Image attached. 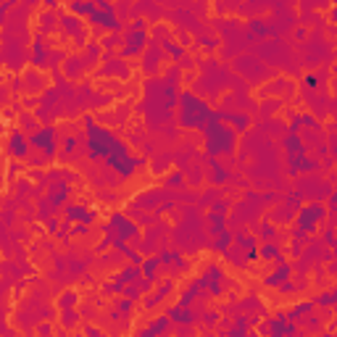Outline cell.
<instances>
[{
    "mask_svg": "<svg viewBox=\"0 0 337 337\" xmlns=\"http://www.w3.org/2000/svg\"><path fill=\"white\" fill-rule=\"evenodd\" d=\"M100 45H103V50H113L116 45H119V34L116 32H111V34H106V37L100 40Z\"/></svg>",
    "mask_w": 337,
    "mask_h": 337,
    "instance_id": "44dd1931",
    "label": "cell"
},
{
    "mask_svg": "<svg viewBox=\"0 0 337 337\" xmlns=\"http://www.w3.org/2000/svg\"><path fill=\"white\" fill-rule=\"evenodd\" d=\"M211 116H214V111L208 108L200 98H195L192 92L184 90L179 95V119H182V126H203Z\"/></svg>",
    "mask_w": 337,
    "mask_h": 337,
    "instance_id": "7a4b0ae2",
    "label": "cell"
},
{
    "mask_svg": "<svg viewBox=\"0 0 337 337\" xmlns=\"http://www.w3.org/2000/svg\"><path fill=\"white\" fill-rule=\"evenodd\" d=\"M77 150V137H66L63 140V153H74Z\"/></svg>",
    "mask_w": 337,
    "mask_h": 337,
    "instance_id": "cb8c5ba5",
    "label": "cell"
},
{
    "mask_svg": "<svg viewBox=\"0 0 337 337\" xmlns=\"http://www.w3.org/2000/svg\"><path fill=\"white\" fill-rule=\"evenodd\" d=\"M50 58L53 55H48V45H45V40L37 37V40H34V45H32V63H34V69H48L50 66Z\"/></svg>",
    "mask_w": 337,
    "mask_h": 337,
    "instance_id": "9c48e42d",
    "label": "cell"
},
{
    "mask_svg": "<svg viewBox=\"0 0 337 337\" xmlns=\"http://www.w3.org/2000/svg\"><path fill=\"white\" fill-rule=\"evenodd\" d=\"M40 29H42V34L45 32H50L53 27H55V16H53V11H45V14H40Z\"/></svg>",
    "mask_w": 337,
    "mask_h": 337,
    "instance_id": "d6986e66",
    "label": "cell"
},
{
    "mask_svg": "<svg viewBox=\"0 0 337 337\" xmlns=\"http://www.w3.org/2000/svg\"><path fill=\"white\" fill-rule=\"evenodd\" d=\"M232 240H235V237H232V232H222V237H219V240H214L211 242V248L214 250H229V245H232Z\"/></svg>",
    "mask_w": 337,
    "mask_h": 337,
    "instance_id": "ac0fdd59",
    "label": "cell"
},
{
    "mask_svg": "<svg viewBox=\"0 0 337 337\" xmlns=\"http://www.w3.org/2000/svg\"><path fill=\"white\" fill-rule=\"evenodd\" d=\"M203 134H206V150L211 156H222L235 150V132L224 126L219 119H208L203 124Z\"/></svg>",
    "mask_w": 337,
    "mask_h": 337,
    "instance_id": "6da1fadb",
    "label": "cell"
},
{
    "mask_svg": "<svg viewBox=\"0 0 337 337\" xmlns=\"http://www.w3.org/2000/svg\"><path fill=\"white\" fill-rule=\"evenodd\" d=\"M69 8H72L77 16H87V19H90L92 14H95L98 3H95V0H72V3H69Z\"/></svg>",
    "mask_w": 337,
    "mask_h": 337,
    "instance_id": "7c38bea8",
    "label": "cell"
},
{
    "mask_svg": "<svg viewBox=\"0 0 337 337\" xmlns=\"http://www.w3.org/2000/svg\"><path fill=\"white\" fill-rule=\"evenodd\" d=\"M24 82H29V85H27L29 90L40 92V90H45V87H48V77H45V74H40V72H32V74H24Z\"/></svg>",
    "mask_w": 337,
    "mask_h": 337,
    "instance_id": "4fadbf2b",
    "label": "cell"
},
{
    "mask_svg": "<svg viewBox=\"0 0 337 337\" xmlns=\"http://www.w3.org/2000/svg\"><path fill=\"white\" fill-rule=\"evenodd\" d=\"M324 216H327V208L321 203H311L306 206L303 211H298V229L300 232H311L319 222H324Z\"/></svg>",
    "mask_w": 337,
    "mask_h": 337,
    "instance_id": "8992f818",
    "label": "cell"
},
{
    "mask_svg": "<svg viewBox=\"0 0 337 337\" xmlns=\"http://www.w3.org/2000/svg\"><path fill=\"white\" fill-rule=\"evenodd\" d=\"M29 143H32V148H34V150H40L42 156H48V158H53V156H55L58 143H55V129H53V126H40L37 132H32Z\"/></svg>",
    "mask_w": 337,
    "mask_h": 337,
    "instance_id": "5b68a950",
    "label": "cell"
},
{
    "mask_svg": "<svg viewBox=\"0 0 337 337\" xmlns=\"http://www.w3.org/2000/svg\"><path fill=\"white\" fill-rule=\"evenodd\" d=\"M95 3H98V8H95V14L90 16V24L98 27V29H106V32H119L121 21L116 19L113 6L108 3V0H95Z\"/></svg>",
    "mask_w": 337,
    "mask_h": 337,
    "instance_id": "3957f363",
    "label": "cell"
},
{
    "mask_svg": "<svg viewBox=\"0 0 337 337\" xmlns=\"http://www.w3.org/2000/svg\"><path fill=\"white\" fill-rule=\"evenodd\" d=\"M29 150H32L29 137H24L19 129L11 132V140H8V153H11V156H16V158L21 161V158H27V156H29Z\"/></svg>",
    "mask_w": 337,
    "mask_h": 337,
    "instance_id": "52a82bcc",
    "label": "cell"
},
{
    "mask_svg": "<svg viewBox=\"0 0 337 337\" xmlns=\"http://www.w3.org/2000/svg\"><path fill=\"white\" fill-rule=\"evenodd\" d=\"M61 303V308H69V306H74L77 303V293H63V298L58 300Z\"/></svg>",
    "mask_w": 337,
    "mask_h": 337,
    "instance_id": "603a6c76",
    "label": "cell"
},
{
    "mask_svg": "<svg viewBox=\"0 0 337 337\" xmlns=\"http://www.w3.org/2000/svg\"><path fill=\"white\" fill-rule=\"evenodd\" d=\"M332 92H334V98H337V82H334V87H332Z\"/></svg>",
    "mask_w": 337,
    "mask_h": 337,
    "instance_id": "4316f807",
    "label": "cell"
},
{
    "mask_svg": "<svg viewBox=\"0 0 337 337\" xmlns=\"http://www.w3.org/2000/svg\"><path fill=\"white\" fill-rule=\"evenodd\" d=\"M66 222H77V224H92L98 219V211L92 208V211H85L82 206H69L66 208Z\"/></svg>",
    "mask_w": 337,
    "mask_h": 337,
    "instance_id": "ba28073f",
    "label": "cell"
},
{
    "mask_svg": "<svg viewBox=\"0 0 337 337\" xmlns=\"http://www.w3.org/2000/svg\"><path fill=\"white\" fill-rule=\"evenodd\" d=\"M164 53H166V55H171L174 61H179V58L184 55V48H182V45H174V40H171V37H166V40H164Z\"/></svg>",
    "mask_w": 337,
    "mask_h": 337,
    "instance_id": "2e32d148",
    "label": "cell"
},
{
    "mask_svg": "<svg viewBox=\"0 0 337 337\" xmlns=\"http://www.w3.org/2000/svg\"><path fill=\"white\" fill-rule=\"evenodd\" d=\"M261 258H263V261H282L280 248H277L274 242H266V245L261 248Z\"/></svg>",
    "mask_w": 337,
    "mask_h": 337,
    "instance_id": "e0dca14e",
    "label": "cell"
},
{
    "mask_svg": "<svg viewBox=\"0 0 337 337\" xmlns=\"http://www.w3.org/2000/svg\"><path fill=\"white\" fill-rule=\"evenodd\" d=\"M116 282H121V285H126V282H140V272H137V266H126V269H121V274L116 277Z\"/></svg>",
    "mask_w": 337,
    "mask_h": 337,
    "instance_id": "9a60e30c",
    "label": "cell"
},
{
    "mask_svg": "<svg viewBox=\"0 0 337 337\" xmlns=\"http://www.w3.org/2000/svg\"><path fill=\"white\" fill-rule=\"evenodd\" d=\"M287 277H290V263H282L272 277H266V285H269V287H280V285L287 280Z\"/></svg>",
    "mask_w": 337,
    "mask_h": 337,
    "instance_id": "5bb4252c",
    "label": "cell"
},
{
    "mask_svg": "<svg viewBox=\"0 0 337 337\" xmlns=\"http://www.w3.org/2000/svg\"><path fill=\"white\" fill-rule=\"evenodd\" d=\"M164 184H166V187H182V184H184V174L182 171H171L169 177L164 179Z\"/></svg>",
    "mask_w": 337,
    "mask_h": 337,
    "instance_id": "ffe728a7",
    "label": "cell"
},
{
    "mask_svg": "<svg viewBox=\"0 0 337 337\" xmlns=\"http://www.w3.org/2000/svg\"><path fill=\"white\" fill-rule=\"evenodd\" d=\"M332 303H337V287H334V293H332Z\"/></svg>",
    "mask_w": 337,
    "mask_h": 337,
    "instance_id": "484cf974",
    "label": "cell"
},
{
    "mask_svg": "<svg viewBox=\"0 0 337 337\" xmlns=\"http://www.w3.org/2000/svg\"><path fill=\"white\" fill-rule=\"evenodd\" d=\"M329 19H332V21H337V6L332 8V14H329Z\"/></svg>",
    "mask_w": 337,
    "mask_h": 337,
    "instance_id": "d4e9b609",
    "label": "cell"
},
{
    "mask_svg": "<svg viewBox=\"0 0 337 337\" xmlns=\"http://www.w3.org/2000/svg\"><path fill=\"white\" fill-rule=\"evenodd\" d=\"M277 235V229H274V222L272 219H266V222L261 224V237H266V240H272Z\"/></svg>",
    "mask_w": 337,
    "mask_h": 337,
    "instance_id": "7402d4cb",
    "label": "cell"
},
{
    "mask_svg": "<svg viewBox=\"0 0 337 337\" xmlns=\"http://www.w3.org/2000/svg\"><path fill=\"white\" fill-rule=\"evenodd\" d=\"M66 197H69V184H66V182H55V184H50L48 200L53 203V208H61Z\"/></svg>",
    "mask_w": 337,
    "mask_h": 337,
    "instance_id": "8fae6325",
    "label": "cell"
},
{
    "mask_svg": "<svg viewBox=\"0 0 337 337\" xmlns=\"http://www.w3.org/2000/svg\"><path fill=\"white\" fill-rule=\"evenodd\" d=\"M150 45V37H148V32L145 29H132V27H126V40L121 45V55L124 58H134V55H140L145 53V48Z\"/></svg>",
    "mask_w": 337,
    "mask_h": 337,
    "instance_id": "277c9868",
    "label": "cell"
},
{
    "mask_svg": "<svg viewBox=\"0 0 337 337\" xmlns=\"http://www.w3.org/2000/svg\"><path fill=\"white\" fill-rule=\"evenodd\" d=\"M143 61H145V74H156L158 72V66H161V50H158V45L156 42H150L148 45V50L143 55Z\"/></svg>",
    "mask_w": 337,
    "mask_h": 337,
    "instance_id": "30bf717a",
    "label": "cell"
}]
</instances>
